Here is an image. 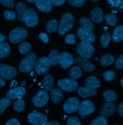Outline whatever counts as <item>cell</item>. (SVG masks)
I'll use <instances>...</instances> for the list:
<instances>
[{"label":"cell","instance_id":"cell-19","mask_svg":"<svg viewBox=\"0 0 123 125\" xmlns=\"http://www.w3.org/2000/svg\"><path fill=\"white\" fill-rule=\"evenodd\" d=\"M91 17L92 21L97 23H100L103 20V16L102 9L99 7L94 8L91 13Z\"/></svg>","mask_w":123,"mask_h":125},{"label":"cell","instance_id":"cell-41","mask_svg":"<svg viewBox=\"0 0 123 125\" xmlns=\"http://www.w3.org/2000/svg\"><path fill=\"white\" fill-rule=\"evenodd\" d=\"M4 16L6 19L12 20L15 19L16 16V14L14 11H9L6 10L4 12Z\"/></svg>","mask_w":123,"mask_h":125},{"label":"cell","instance_id":"cell-28","mask_svg":"<svg viewBox=\"0 0 123 125\" xmlns=\"http://www.w3.org/2000/svg\"><path fill=\"white\" fill-rule=\"evenodd\" d=\"M59 25L57 20L55 19L50 20L46 24V30L50 33H54L58 29Z\"/></svg>","mask_w":123,"mask_h":125},{"label":"cell","instance_id":"cell-3","mask_svg":"<svg viewBox=\"0 0 123 125\" xmlns=\"http://www.w3.org/2000/svg\"><path fill=\"white\" fill-rule=\"evenodd\" d=\"M77 51L81 57L89 59L92 57L94 52V47L90 43L82 42L77 44Z\"/></svg>","mask_w":123,"mask_h":125},{"label":"cell","instance_id":"cell-2","mask_svg":"<svg viewBox=\"0 0 123 125\" xmlns=\"http://www.w3.org/2000/svg\"><path fill=\"white\" fill-rule=\"evenodd\" d=\"M74 24V17L69 13H65L62 17L61 20L58 28V33L62 35L71 30Z\"/></svg>","mask_w":123,"mask_h":125},{"label":"cell","instance_id":"cell-36","mask_svg":"<svg viewBox=\"0 0 123 125\" xmlns=\"http://www.w3.org/2000/svg\"><path fill=\"white\" fill-rule=\"evenodd\" d=\"M108 121L105 117L103 116H98L94 119L91 125H108Z\"/></svg>","mask_w":123,"mask_h":125},{"label":"cell","instance_id":"cell-8","mask_svg":"<svg viewBox=\"0 0 123 125\" xmlns=\"http://www.w3.org/2000/svg\"><path fill=\"white\" fill-rule=\"evenodd\" d=\"M17 70L15 68L5 64H0V78L10 80L15 78Z\"/></svg>","mask_w":123,"mask_h":125},{"label":"cell","instance_id":"cell-46","mask_svg":"<svg viewBox=\"0 0 123 125\" xmlns=\"http://www.w3.org/2000/svg\"><path fill=\"white\" fill-rule=\"evenodd\" d=\"M107 2L112 7L120 6L122 4L121 0H107Z\"/></svg>","mask_w":123,"mask_h":125},{"label":"cell","instance_id":"cell-48","mask_svg":"<svg viewBox=\"0 0 123 125\" xmlns=\"http://www.w3.org/2000/svg\"><path fill=\"white\" fill-rule=\"evenodd\" d=\"M66 0H50L52 4L55 6H60L62 5L65 2Z\"/></svg>","mask_w":123,"mask_h":125},{"label":"cell","instance_id":"cell-40","mask_svg":"<svg viewBox=\"0 0 123 125\" xmlns=\"http://www.w3.org/2000/svg\"><path fill=\"white\" fill-rule=\"evenodd\" d=\"M115 77V73L113 71L109 70L105 72L103 74V78L108 81H110L113 80Z\"/></svg>","mask_w":123,"mask_h":125},{"label":"cell","instance_id":"cell-22","mask_svg":"<svg viewBox=\"0 0 123 125\" xmlns=\"http://www.w3.org/2000/svg\"><path fill=\"white\" fill-rule=\"evenodd\" d=\"M112 40L115 42H119L123 40V26H118L113 33Z\"/></svg>","mask_w":123,"mask_h":125},{"label":"cell","instance_id":"cell-51","mask_svg":"<svg viewBox=\"0 0 123 125\" xmlns=\"http://www.w3.org/2000/svg\"><path fill=\"white\" fill-rule=\"evenodd\" d=\"M46 125H60V124L56 121H51L48 123Z\"/></svg>","mask_w":123,"mask_h":125},{"label":"cell","instance_id":"cell-18","mask_svg":"<svg viewBox=\"0 0 123 125\" xmlns=\"http://www.w3.org/2000/svg\"><path fill=\"white\" fill-rule=\"evenodd\" d=\"M36 6L39 11L46 13L51 11L52 8L50 0H38L36 2Z\"/></svg>","mask_w":123,"mask_h":125},{"label":"cell","instance_id":"cell-5","mask_svg":"<svg viewBox=\"0 0 123 125\" xmlns=\"http://www.w3.org/2000/svg\"><path fill=\"white\" fill-rule=\"evenodd\" d=\"M23 21L29 27H35L39 21V18L37 13L32 8L26 10L23 16Z\"/></svg>","mask_w":123,"mask_h":125},{"label":"cell","instance_id":"cell-50","mask_svg":"<svg viewBox=\"0 0 123 125\" xmlns=\"http://www.w3.org/2000/svg\"><path fill=\"white\" fill-rule=\"evenodd\" d=\"M118 113L121 116L123 117V101L120 104L118 107Z\"/></svg>","mask_w":123,"mask_h":125},{"label":"cell","instance_id":"cell-52","mask_svg":"<svg viewBox=\"0 0 123 125\" xmlns=\"http://www.w3.org/2000/svg\"><path fill=\"white\" fill-rule=\"evenodd\" d=\"M5 85V82L4 80L1 78H0V88Z\"/></svg>","mask_w":123,"mask_h":125},{"label":"cell","instance_id":"cell-9","mask_svg":"<svg viewBox=\"0 0 123 125\" xmlns=\"http://www.w3.org/2000/svg\"><path fill=\"white\" fill-rule=\"evenodd\" d=\"M95 110V107L93 104L90 101L84 100L80 103L78 111L79 115L82 116V118H84L86 115L92 114Z\"/></svg>","mask_w":123,"mask_h":125},{"label":"cell","instance_id":"cell-54","mask_svg":"<svg viewBox=\"0 0 123 125\" xmlns=\"http://www.w3.org/2000/svg\"><path fill=\"white\" fill-rule=\"evenodd\" d=\"M26 0L28 2H29L31 3H35V2H36V1L38 0Z\"/></svg>","mask_w":123,"mask_h":125},{"label":"cell","instance_id":"cell-13","mask_svg":"<svg viewBox=\"0 0 123 125\" xmlns=\"http://www.w3.org/2000/svg\"><path fill=\"white\" fill-rule=\"evenodd\" d=\"M47 118L45 115L37 112L31 113L28 116L29 122L33 125H41L46 122Z\"/></svg>","mask_w":123,"mask_h":125},{"label":"cell","instance_id":"cell-42","mask_svg":"<svg viewBox=\"0 0 123 125\" xmlns=\"http://www.w3.org/2000/svg\"><path fill=\"white\" fill-rule=\"evenodd\" d=\"M64 42L67 44L73 45L75 43V36L73 34H68L65 38Z\"/></svg>","mask_w":123,"mask_h":125},{"label":"cell","instance_id":"cell-49","mask_svg":"<svg viewBox=\"0 0 123 125\" xmlns=\"http://www.w3.org/2000/svg\"><path fill=\"white\" fill-rule=\"evenodd\" d=\"M39 37L41 38V41L45 43H47L49 42V38L47 36V35L44 33H41L40 34Z\"/></svg>","mask_w":123,"mask_h":125},{"label":"cell","instance_id":"cell-35","mask_svg":"<svg viewBox=\"0 0 123 125\" xmlns=\"http://www.w3.org/2000/svg\"><path fill=\"white\" fill-rule=\"evenodd\" d=\"M104 19L108 24L111 26H115L116 24L117 18L116 16L112 14H108L104 16Z\"/></svg>","mask_w":123,"mask_h":125},{"label":"cell","instance_id":"cell-17","mask_svg":"<svg viewBox=\"0 0 123 125\" xmlns=\"http://www.w3.org/2000/svg\"><path fill=\"white\" fill-rule=\"evenodd\" d=\"M26 93V90L24 87H19L10 90L6 94V96L10 99H21Z\"/></svg>","mask_w":123,"mask_h":125},{"label":"cell","instance_id":"cell-1","mask_svg":"<svg viewBox=\"0 0 123 125\" xmlns=\"http://www.w3.org/2000/svg\"><path fill=\"white\" fill-rule=\"evenodd\" d=\"M36 55L33 52L28 53L21 61L19 65V70L23 73H29L32 71L36 63Z\"/></svg>","mask_w":123,"mask_h":125},{"label":"cell","instance_id":"cell-11","mask_svg":"<svg viewBox=\"0 0 123 125\" xmlns=\"http://www.w3.org/2000/svg\"><path fill=\"white\" fill-rule=\"evenodd\" d=\"M77 34L82 42L92 43L95 42L96 39L95 35L92 31L85 30L82 27L78 28Z\"/></svg>","mask_w":123,"mask_h":125},{"label":"cell","instance_id":"cell-10","mask_svg":"<svg viewBox=\"0 0 123 125\" xmlns=\"http://www.w3.org/2000/svg\"><path fill=\"white\" fill-rule=\"evenodd\" d=\"M49 99V95L44 90L38 91L32 98V102L37 107H43Z\"/></svg>","mask_w":123,"mask_h":125},{"label":"cell","instance_id":"cell-23","mask_svg":"<svg viewBox=\"0 0 123 125\" xmlns=\"http://www.w3.org/2000/svg\"><path fill=\"white\" fill-rule=\"evenodd\" d=\"M51 97L52 102L56 104L60 103L63 99V95L61 90L54 89L51 91Z\"/></svg>","mask_w":123,"mask_h":125},{"label":"cell","instance_id":"cell-56","mask_svg":"<svg viewBox=\"0 0 123 125\" xmlns=\"http://www.w3.org/2000/svg\"><path fill=\"white\" fill-rule=\"evenodd\" d=\"M108 29V28L107 27H104V28H103V30H104L105 31H107Z\"/></svg>","mask_w":123,"mask_h":125},{"label":"cell","instance_id":"cell-16","mask_svg":"<svg viewBox=\"0 0 123 125\" xmlns=\"http://www.w3.org/2000/svg\"><path fill=\"white\" fill-rule=\"evenodd\" d=\"M116 110V105L114 104L109 102L103 104L101 108L100 112H101L102 116L104 117H108L113 115Z\"/></svg>","mask_w":123,"mask_h":125},{"label":"cell","instance_id":"cell-26","mask_svg":"<svg viewBox=\"0 0 123 125\" xmlns=\"http://www.w3.org/2000/svg\"><path fill=\"white\" fill-rule=\"evenodd\" d=\"M114 61V56L110 54H105L102 55L100 59V63L102 66L107 67L111 65Z\"/></svg>","mask_w":123,"mask_h":125},{"label":"cell","instance_id":"cell-32","mask_svg":"<svg viewBox=\"0 0 123 125\" xmlns=\"http://www.w3.org/2000/svg\"><path fill=\"white\" fill-rule=\"evenodd\" d=\"M82 71L80 67L77 66H73L71 68L69 71L70 77L74 79H77L82 76Z\"/></svg>","mask_w":123,"mask_h":125},{"label":"cell","instance_id":"cell-38","mask_svg":"<svg viewBox=\"0 0 123 125\" xmlns=\"http://www.w3.org/2000/svg\"><path fill=\"white\" fill-rule=\"evenodd\" d=\"M25 108V103L21 99L15 102L14 104V109L18 113L23 111Z\"/></svg>","mask_w":123,"mask_h":125},{"label":"cell","instance_id":"cell-43","mask_svg":"<svg viewBox=\"0 0 123 125\" xmlns=\"http://www.w3.org/2000/svg\"><path fill=\"white\" fill-rule=\"evenodd\" d=\"M67 125H81L78 118L76 116L69 118L67 121Z\"/></svg>","mask_w":123,"mask_h":125},{"label":"cell","instance_id":"cell-58","mask_svg":"<svg viewBox=\"0 0 123 125\" xmlns=\"http://www.w3.org/2000/svg\"></svg>","mask_w":123,"mask_h":125},{"label":"cell","instance_id":"cell-4","mask_svg":"<svg viewBox=\"0 0 123 125\" xmlns=\"http://www.w3.org/2000/svg\"><path fill=\"white\" fill-rule=\"evenodd\" d=\"M28 32L22 27H17L11 31L9 35L10 42L14 44L17 43L27 38Z\"/></svg>","mask_w":123,"mask_h":125},{"label":"cell","instance_id":"cell-12","mask_svg":"<svg viewBox=\"0 0 123 125\" xmlns=\"http://www.w3.org/2000/svg\"><path fill=\"white\" fill-rule=\"evenodd\" d=\"M79 100L76 97L69 98L63 104V110L67 114H72L78 110Z\"/></svg>","mask_w":123,"mask_h":125},{"label":"cell","instance_id":"cell-6","mask_svg":"<svg viewBox=\"0 0 123 125\" xmlns=\"http://www.w3.org/2000/svg\"><path fill=\"white\" fill-rule=\"evenodd\" d=\"M57 85L63 91L67 92H72L75 91L78 87L77 81L70 78L60 79L57 81Z\"/></svg>","mask_w":123,"mask_h":125},{"label":"cell","instance_id":"cell-31","mask_svg":"<svg viewBox=\"0 0 123 125\" xmlns=\"http://www.w3.org/2000/svg\"><path fill=\"white\" fill-rule=\"evenodd\" d=\"M103 96L104 100L107 102H113L116 101L117 95L112 90H106L103 93Z\"/></svg>","mask_w":123,"mask_h":125},{"label":"cell","instance_id":"cell-44","mask_svg":"<svg viewBox=\"0 0 123 125\" xmlns=\"http://www.w3.org/2000/svg\"><path fill=\"white\" fill-rule=\"evenodd\" d=\"M0 2L4 6L13 8L14 7V0H0Z\"/></svg>","mask_w":123,"mask_h":125},{"label":"cell","instance_id":"cell-37","mask_svg":"<svg viewBox=\"0 0 123 125\" xmlns=\"http://www.w3.org/2000/svg\"><path fill=\"white\" fill-rule=\"evenodd\" d=\"M31 44L27 42L21 43L18 47V50L20 53L25 54L28 53L31 49Z\"/></svg>","mask_w":123,"mask_h":125},{"label":"cell","instance_id":"cell-7","mask_svg":"<svg viewBox=\"0 0 123 125\" xmlns=\"http://www.w3.org/2000/svg\"><path fill=\"white\" fill-rule=\"evenodd\" d=\"M51 65V64L48 58L41 57L36 62L35 70L39 75L44 74L50 70Z\"/></svg>","mask_w":123,"mask_h":125},{"label":"cell","instance_id":"cell-27","mask_svg":"<svg viewBox=\"0 0 123 125\" xmlns=\"http://www.w3.org/2000/svg\"><path fill=\"white\" fill-rule=\"evenodd\" d=\"M79 22L82 28L85 30L92 31L94 29V25L89 18L87 17H82L79 20Z\"/></svg>","mask_w":123,"mask_h":125},{"label":"cell","instance_id":"cell-29","mask_svg":"<svg viewBox=\"0 0 123 125\" xmlns=\"http://www.w3.org/2000/svg\"><path fill=\"white\" fill-rule=\"evenodd\" d=\"M59 58L60 54L58 51L53 50L51 52L48 59L52 65H56L59 62Z\"/></svg>","mask_w":123,"mask_h":125},{"label":"cell","instance_id":"cell-39","mask_svg":"<svg viewBox=\"0 0 123 125\" xmlns=\"http://www.w3.org/2000/svg\"><path fill=\"white\" fill-rule=\"evenodd\" d=\"M68 3L72 6L75 7L82 6L85 3L86 0H67Z\"/></svg>","mask_w":123,"mask_h":125},{"label":"cell","instance_id":"cell-14","mask_svg":"<svg viewBox=\"0 0 123 125\" xmlns=\"http://www.w3.org/2000/svg\"><path fill=\"white\" fill-rule=\"evenodd\" d=\"M74 61L78 66L87 72H92L95 69V65L86 59L81 57H77L75 58Z\"/></svg>","mask_w":123,"mask_h":125},{"label":"cell","instance_id":"cell-55","mask_svg":"<svg viewBox=\"0 0 123 125\" xmlns=\"http://www.w3.org/2000/svg\"><path fill=\"white\" fill-rule=\"evenodd\" d=\"M120 83H121V86H122L123 87V78L121 79Z\"/></svg>","mask_w":123,"mask_h":125},{"label":"cell","instance_id":"cell-24","mask_svg":"<svg viewBox=\"0 0 123 125\" xmlns=\"http://www.w3.org/2000/svg\"><path fill=\"white\" fill-rule=\"evenodd\" d=\"M44 89L48 92H51L53 89L54 79L53 77L51 75H46L43 81Z\"/></svg>","mask_w":123,"mask_h":125},{"label":"cell","instance_id":"cell-45","mask_svg":"<svg viewBox=\"0 0 123 125\" xmlns=\"http://www.w3.org/2000/svg\"><path fill=\"white\" fill-rule=\"evenodd\" d=\"M115 66L118 69L123 68V54L121 55L115 63Z\"/></svg>","mask_w":123,"mask_h":125},{"label":"cell","instance_id":"cell-34","mask_svg":"<svg viewBox=\"0 0 123 125\" xmlns=\"http://www.w3.org/2000/svg\"><path fill=\"white\" fill-rule=\"evenodd\" d=\"M11 100L8 98H3L0 99V115L11 104Z\"/></svg>","mask_w":123,"mask_h":125},{"label":"cell","instance_id":"cell-33","mask_svg":"<svg viewBox=\"0 0 123 125\" xmlns=\"http://www.w3.org/2000/svg\"><path fill=\"white\" fill-rule=\"evenodd\" d=\"M111 40V36L108 33H104L102 34L101 37V44L102 47L106 48L108 46L109 43Z\"/></svg>","mask_w":123,"mask_h":125},{"label":"cell","instance_id":"cell-15","mask_svg":"<svg viewBox=\"0 0 123 125\" xmlns=\"http://www.w3.org/2000/svg\"><path fill=\"white\" fill-rule=\"evenodd\" d=\"M72 55L67 52H62L60 54L59 63L62 68L65 69L69 67L74 62Z\"/></svg>","mask_w":123,"mask_h":125},{"label":"cell","instance_id":"cell-21","mask_svg":"<svg viewBox=\"0 0 123 125\" xmlns=\"http://www.w3.org/2000/svg\"><path fill=\"white\" fill-rule=\"evenodd\" d=\"M77 93L81 97L86 98L95 95L97 94V91L88 87H80L77 89Z\"/></svg>","mask_w":123,"mask_h":125},{"label":"cell","instance_id":"cell-47","mask_svg":"<svg viewBox=\"0 0 123 125\" xmlns=\"http://www.w3.org/2000/svg\"><path fill=\"white\" fill-rule=\"evenodd\" d=\"M5 125H20L19 121L16 118H12L8 120Z\"/></svg>","mask_w":123,"mask_h":125},{"label":"cell","instance_id":"cell-30","mask_svg":"<svg viewBox=\"0 0 123 125\" xmlns=\"http://www.w3.org/2000/svg\"><path fill=\"white\" fill-rule=\"evenodd\" d=\"M10 52V47L7 42L0 43V58L6 57Z\"/></svg>","mask_w":123,"mask_h":125},{"label":"cell","instance_id":"cell-57","mask_svg":"<svg viewBox=\"0 0 123 125\" xmlns=\"http://www.w3.org/2000/svg\"><path fill=\"white\" fill-rule=\"evenodd\" d=\"M91 1H92V2H97L98 1H99V0H91Z\"/></svg>","mask_w":123,"mask_h":125},{"label":"cell","instance_id":"cell-25","mask_svg":"<svg viewBox=\"0 0 123 125\" xmlns=\"http://www.w3.org/2000/svg\"><path fill=\"white\" fill-rule=\"evenodd\" d=\"M27 10L26 6L23 1H18L16 4V11L19 21H23V16Z\"/></svg>","mask_w":123,"mask_h":125},{"label":"cell","instance_id":"cell-20","mask_svg":"<svg viewBox=\"0 0 123 125\" xmlns=\"http://www.w3.org/2000/svg\"><path fill=\"white\" fill-rule=\"evenodd\" d=\"M85 85L88 88L96 90L100 87L101 84L100 81L96 77L90 76L86 78Z\"/></svg>","mask_w":123,"mask_h":125},{"label":"cell","instance_id":"cell-53","mask_svg":"<svg viewBox=\"0 0 123 125\" xmlns=\"http://www.w3.org/2000/svg\"><path fill=\"white\" fill-rule=\"evenodd\" d=\"M5 36L1 34H0V43H2L5 39Z\"/></svg>","mask_w":123,"mask_h":125}]
</instances>
